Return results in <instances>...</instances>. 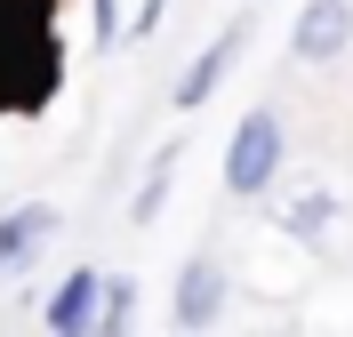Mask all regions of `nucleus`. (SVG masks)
<instances>
[{"label": "nucleus", "instance_id": "1", "mask_svg": "<svg viewBox=\"0 0 353 337\" xmlns=\"http://www.w3.org/2000/svg\"><path fill=\"white\" fill-rule=\"evenodd\" d=\"M281 161H289L281 105H249L241 129H233V145H225V193H233V201H265L273 177H281Z\"/></svg>", "mask_w": 353, "mask_h": 337}, {"label": "nucleus", "instance_id": "2", "mask_svg": "<svg viewBox=\"0 0 353 337\" xmlns=\"http://www.w3.org/2000/svg\"><path fill=\"white\" fill-rule=\"evenodd\" d=\"M57 233H65L57 201H17V209H0V289L41 265V249L57 241Z\"/></svg>", "mask_w": 353, "mask_h": 337}, {"label": "nucleus", "instance_id": "3", "mask_svg": "<svg viewBox=\"0 0 353 337\" xmlns=\"http://www.w3.org/2000/svg\"><path fill=\"white\" fill-rule=\"evenodd\" d=\"M345 48H353V0H305L297 32H289V57L297 65H337Z\"/></svg>", "mask_w": 353, "mask_h": 337}, {"label": "nucleus", "instance_id": "4", "mask_svg": "<svg viewBox=\"0 0 353 337\" xmlns=\"http://www.w3.org/2000/svg\"><path fill=\"white\" fill-rule=\"evenodd\" d=\"M169 321H176V329H217V321H225V265H217V257H185L176 297H169Z\"/></svg>", "mask_w": 353, "mask_h": 337}, {"label": "nucleus", "instance_id": "5", "mask_svg": "<svg viewBox=\"0 0 353 337\" xmlns=\"http://www.w3.org/2000/svg\"><path fill=\"white\" fill-rule=\"evenodd\" d=\"M241 41H249V24H225L217 41H209V48L193 57V65L176 72V96H169V105H176V112H201L209 96H217V81H225L233 65H241Z\"/></svg>", "mask_w": 353, "mask_h": 337}, {"label": "nucleus", "instance_id": "6", "mask_svg": "<svg viewBox=\"0 0 353 337\" xmlns=\"http://www.w3.org/2000/svg\"><path fill=\"white\" fill-rule=\"evenodd\" d=\"M88 321H97V265H72L57 289H48V305H41V329H57V337H81Z\"/></svg>", "mask_w": 353, "mask_h": 337}, {"label": "nucleus", "instance_id": "7", "mask_svg": "<svg viewBox=\"0 0 353 337\" xmlns=\"http://www.w3.org/2000/svg\"><path fill=\"white\" fill-rule=\"evenodd\" d=\"M176 161H185V145H161V153L145 161V185H137V201H129V225H153L161 209H169V185H176Z\"/></svg>", "mask_w": 353, "mask_h": 337}, {"label": "nucleus", "instance_id": "8", "mask_svg": "<svg viewBox=\"0 0 353 337\" xmlns=\"http://www.w3.org/2000/svg\"><path fill=\"white\" fill-rule=\"evenodd\" d=\"M330 225H337V193H330V185H305V193L281 209V233H289V241H321Z\"/></svg>", "mask_w": 353, "mask_h": 337}, {"label": "nucleus", "instance_id": "9", "mask_svg": "<svg viewBox=\"0 0 353 337\" xmlns=\"http://www.w3.org/2000/svg\"><path fill=\"white\" fill-rule=\"evenodd\" d=\"M88 329H105V337L137 329V281L129 273H97V321H88Z\"/></svg>", "mask_w": 353, "mask_h": 337}, {"label": "nucleus", "instance_id": "10", "mask_svg": "<svg viewBox=\"0 0 353 337\" xmlns=\"http://www.w3.org/2000/svg\"><path fill=\"white\" fill-rule=\"evenodd\" d=\"M88 24H97L88 41H97V48H112V41H121V0H88Z\"/></svg>", "mask_w": 353, "mask_h": 337}, {"label": "nucleus", "instance_id": "11", "mask_svg": "<svg viewBox=\"0 0 353 337\" xmlns=\"http://www.w3.org/2000/svg\"><path fill=\"white\" fill-rule=\"evenodd\" d=\"M161 17H169V0H137V24H121V32H137V41H145Z\"/></svg>", "mask_w": 353, "mask_h": 337}, {"label": "nucleus", "instance_id": "12", "mask_svg": "<svg viewBox=\"0 0 353 337\" xmlns=\"http://www.w3.org/2000/svg\"><path fill=\"white\" fill-rule=\"evenodd\" d=\"M0 8H17V17H41V8H48V0H0Z\"/></svg>", "mask_w": 353, "mask_h": 337}]
</instances>
